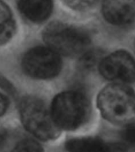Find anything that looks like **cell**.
Wrapping results in <instances>:
<instances>
[{"instance_id": "6da1fadb", "label": "cell", "mask_w": 135, "mask_h": 152, "mask_svg": "<svg viewBox=\"0 0 135 152\" xmlns=\"http://www.w3.org/2000/svg\"><path fill=\"white\" fill-rule=\"evenodd\" d=\"M97 104L102 115L112 123L126 122L135 115V92L124 84L106 86L98 96Z\"/></svg>"}, {"instance_id": "7a4b0ae2", "label": "cell", "mask_w": 135, "mask_h": 152, "mask_svg": "<svg viewBox=\"0 0 135 152\" xmlns=\"http://www.w3.org/2000/svg\"><path fill=\"white\" fill-rule=\"evenodd\" d=\"M50 112L60 130H75L88 120L90 106L83 93L79 91H66L56 96Z\"/></svg>"}, {"instance_id": "3957f363", "label": "cell", "mask_w": 135, "mask_h": 152, "mask_svg": "<svg viewBox=\"0 0 135 152\" xmlns=\"http://www.w3.org/2000/svg\"><path fill=\"white\" fill-rule=\"evenodd\" d=\"M19 114L25 129L39 140H55L60 134V128L54 122L50 110L39 98H23L19 104Z\"/></svg>"}, {"instance_id": "277c9868", "label": "cell", "mask_w": 135, "mask_h": 152, "mask_svg": "<svg viewBox=\"0 0 135 152\" xmlns=\"http://www.w3.org/2000/svg\"><path fill=\"white\" fill-rule=\"evenodd\" d=\"M43 38L48 47L58 54L73 57L81 55L90 45V38L79 28L65 23H50L43 32Z\"/></svg>"}, {"instance_id": "5b68a950", "label": "cell", "mask_w": 135, "mask_h": 152, "mask_svg": "<svg viewBox=\"0 0 135 152\" xmlns=\"http://www.w3.org/2000/svg\"><path fill=\"white\" fill-rule=\"evenodd\" d=\"M24 72L31 77L46 80L55 77L62 69L60 55L49 47L38 46L25 53L22 61Z\"/></svg>"}, {"instance_id": "8992f818", "label": "cell", "mask_w": 135, "mask_h": 152, "mask_svg": "<svg viewBox=\"0 0 135 152\" xmlns=\"http://www.w3.org/2000/svg\"><path fill=\"white\" fill-rule=\"evenodd\" d=\"M103 77L118 84L135 80V60L123 50H118L103 58L99 65Z\"/></svg>"}, {"instance_id": "52a82bcc", "label": "cell", "mask_w": 135, "mask_h": 152, "mask_svg": "<svg viewBox=\"0 0 135 152\" xmlns=\"http://www.w3.org/2000/svg\"><path fill=\"white\" fill-rule=\"evenodd\" d=\"M102 11L110 24L128 25L135 19V0H103Z\"/></svg>"}, {"instance_id": "ba28073f", "label": "cell", "mask_w": 135, "mask_h": 152, "mask_svg": "<svg viewBox=\"0 0 135 152\" xmlns=\"http://www.w3.org/2000/svg\"><path fill=\"white\" fill-rule=\"evenodd\" d=\"M21 13L33 23L47 19L53 10V0H18Z\"/></svg>"}, {"instance_id": "9c48e42d", "label": "cell", "mask_w": 135, "mask_h": 152, "mask_svg": "<svg viewBox=\"0 0 135 152\" xmlns=\"http://www.w3.org/2000/svg\"><path fill=\"white\" fill-rule=\"evenodd\" d=\"M68 152H110V149L102 140L92 137L72 139L66 142Z\"/></svg>"}, {"instance_id": "30bf717a", "label": "cell", "mask_w": 135, "mask_h": 152, "mask_svg": "<svg viewBox=\"0 0 135 152\" xmlns=\"http://www.w3.org/2000/svg\"><path fill=\"white\" fill-rule=\"evenodd\" d=\"M16 25L11 10L0 1V45L9 42L14 37Z\"/></svg>"}, {"instance_id": "8fae6325", "label": "cell", "mask_w": 135, "mask_h": 152, "mask_svg": "<svg viewBox=\"0 0 135 152\" xmlns=\"http://www.w3.org/2000/svg\"><path fill=\"white\" fill-rule=\"evenodd\" d=\"M103 58V54L101 50H87L81 54V57L79 59L78 66L83 71L92 69L96 65H99Z\"/></svg>"}, {"instance_id": "7c38bea8", "label": "cell", "mask_w": 135, "mask_h": 152, "mask_svg": "<svg viewBox=\"0 0 135 152\" xmlns=\"http://www.w3.org/2000/svg\"><path fill=\"white\" fill-rule=\"evenodd\" d=\"M65 5L71 9L78 11L91 10L99 2V0H61Z\"/></svg>"}, {"instance_id": "4fadbf2b", "label": "cell", "mask_w": 135, "mask_h": 152, "mask_svg": "<svg viewBox=\"0 0 135 152\" xmlns=\"http://www.w3.org/2000/svg\"><path fill=\"white\" fill-rule=\"evenodd\" d=\"M12 152H45L41 146L34 140H25L18 142Z\"/></svg>"}, {"instance_id": "5bb4252c", "label": "cell", "mask_w": 135, "mask_h": 152, "mask_svg": "<svg viewBox=\"0 0 135 152\" xmlns=\"http://www.w3.org/2000/svg\"><path fill=\"white\" fill-rule=\"evenodd\" d=\"M123 137L126 142L135 145V122H132L126 126L123 132Z\"/></svg>"}, {"instance_id": "9a60e30c", "label": "cell", "mask_w": 135, "mask_h": 152, "mask_svg": "<svg viewBox=\"0 0 135 152\" xmlns=\"http://www.w3.org/2000/svg\"><path fill=\"white\" fill-rule=\"evenodd\" d=\"M0 88H2L10 96H15L17 94L16 90L12 85V84L10 81H8L5 77H3V76H0Z\"/></svg>"}, {"instance_id": "2e32d148", "label": "cell", "mask_w": 135, "mask_h": 152, "mask_svg": "<svg viewBox=\"0 0 135 152\" xmlns=\"http://www.w3.org/2000/svg\"><path fill=\"white\" fill-rule=\"evenodd\" d=\"M8 106H9L8 98L2 93H0V116L3 115L7 112Z\"/></svg>"}, {"instance_id": "e0dca14e", "label": "cell", "mask_w": 135, "mask_h": 152, "mask_svg": "<svg viewBox=\"0 0 135 152\" xmlns=\"http://www.w3.org/2000/svg\"><path fill=\"white\" fill-rule=\"evenodd\" d=\"M6 136H7L6 132L2 128V127H0V146L3 145V143L4 142V141H5Z\"/></svg>"}]
</instances>
